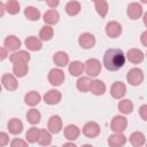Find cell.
<instances>
[{"instance_id": "1", "label": "cell", "mask_w": 147, "mask_h": 147, "mask_svg": "<svg viewBox=\"0 0 147 147\" xmlns=\"http://www.w3.org/2000/svg\"><path fill=\"white\" fill-rule=\"evenodd\" d=\"M125 61H126V55L122 49L109 48L106 51L103 55L102 64L108 71H117L124 67Z\"/></svg>"}, {"instance_id": "2", "label": "cell", "mask_w": 147, "mask_h": 147, "mask_svg": "<svg viewBox=\"0 0 147 147\" xmlns=\"http://www.w3.org/2000/svg\"><path fill=\"white\" fill-rule=\"evenodd\" d=\"M126 80L131 86H139L144 82V71L140 68H132L126 74Z\"/></svg>"}, {"instance_id": "3", "label": "cell", "mask_w": 147, "mask_h": 147, "mask_svg": "<svg viewBox=\"0 0 147 147\" xmlns=\"http://www.w3.org/2000/svg\"><path fill=\"white\" fill-rule=\"evenodd\" d=\"M47 79L51 85L53 86H60L62 85V83L65 79V75L64 71L61 68H53L49 70L48 75H47Z\"/></svg>"}, {"instance_id": "4", "label": "cell", "mask_w": 147, "mask_h": 147, "mask_svg": "<svg viewBox=\"0 0 147 147\" xmlns=\"http://www.w3.org/2000/svg\"><path fill=\"white\" fill-rule=\"evenodd\" d=\"M127 127V119L123 115H116L111 119L110 129L114 133H123Z\"/></svg>"}, {"instance_id": "5", "label": "cell", "mask_w": 147, "mask_h": 147, "mask_svg": "<svg viewBox=\"0 0 147 147\" xmlns=\"http://www.w3.org/2000/svg\"><path fill=\"white\" fill-rule=\"evenodd\" d=\"M85 72L88 77H96L101 72V62L98 59H88L85 63Z\"/></svg>"}, {"instance_id": "6", "label": "cell", "mask_w": 147, "mask_h": 147, "mask_svg": "<svg viewBox=\"0 0 147 147\" xmlns=\"http://www.w3.org/2000/svg\"><path fill=\"white\" fill-rule=\"evenodd\" d=\"M62 129H63L62 118L59 115H52L47 122V130L53 134H57L62 131Z\"/></svg>"}, {"instance_id": "7", "label": "cell", "mask_w": 147, "mask_h": 147, "mask_svg": "<svg viewBox=\"0 0 147 147\" xmlns=\"http://www.w3.org/2000/svg\"><path fill=\"white\" fill-rule=\"evenodd\" d=\"M100 125L96 123V122H93V121H90L87 123H85V125L83 126V134L87 138H96L99 134H100Z\"/></svg>"}, {"instance_id": "8", "label": "cell", "mask_w": 147, "mask_h": 147, "mask_svg": "<svg viewBox=\"0 0 147 147\" xmlns=\"http://www.w3.org/2000/svg\"><path fill=\"white\" fill-rule=\"evenodd\" d=\"M1 84L7 91H15L18 87L17 77L13 74H5L1 77Z\"/></svg>"}, {"instance_id": "9", "label": "cell", "mask_w": 147, "mask_h": 147, "mask_svg": "<svg viewBox=\"0 0 147 147\" xmlns=\"http://www.w3.org/2000/svg\"><path fill=\"white\" fill-rule=\"evenodd\" d=\"M78 44L84 49H91L95 45V37L90 32H84L79 36Z\"/></svg>"}, {"instance_id": "10", "label": "cell", "mask_w": 147, "mask_h": 147, "mask_svg": "<svg viewBox=\"0 0 147 147\" xmlns=\"http://www.w3.org/2000/svg\"><path fill=\"white\" fill-rule=\"evenodd\" d=\"M105 31L109 38H117L122 33V25L116 21H110L107 23Z\"/></svg>"}, {"instance_id": "11", "label": "cell", "mask_w": 147, "mask_h": 147, "mask_svg": "<svg viewBox=\"0 0 147 147\" xmlns=\"http://www.w3.org/2000/svg\"><path fill=\"white\" fill-rule=\"evenodd\" d=\"M126 94V86L123 82H115L110 87V95L114 99L121 100Z\"/></svg>"}, {"instance_id": "12", "label": "cell", "mask_w": 147, "mask_h": 147, "mask_svg": "<svg viewBox=\"0 0 147 147\" xmlns=\"http://www.w3.org/2000/svg\"><path fill=\"white\" fill-rule=\"evenodd\" d=\"M126 14L129 16V18L131 20H138L142 16V6L138 2H131L127 5L126 8Z\"/></svg>"}, {"instance_id": "13", "label": "cell", "mask_w": 147, "mask_h": 147, "mask_svg": "<svg viewBox=\"0 0 147 147\" xmlns=\"http://www.w3.org/2000/svg\"><path fill=\"white\" fill-rule=\"evenodd\" d=\"M62 99V94L60 91L53 88V90H49L48 92L45 93L44 95V101L45 103L49 105V106H54V105H57Z\"/></svg>"}, {"instance_id": "14", "label": "cell", "mask_w": 147, "mask_h": 147, "mask_svg": "<svg viewBox=\"0 0 147 147\" xmlns=\"http://www.w3.org/2000/svg\"><path fill=\"white\" fill-rule=\"evenodd\" d=\"M21 45H22L21 40H20L16 36H13V34L7 36L6 39L3 40V47L7 48L8 52H9V51H10V52H14V53L17 52V49L21 47Z\"/></svg>"}, {"instance_id": "15", "label": "cell", "mask_w": 147, "mask_h": 147, "mask_svg": "<svg viewBox=\"0 0 147 147\" xmlns=\"http://www.w3.org/2000/svg\"><path fill=\"white\" fill-rule=\"evenodd\" d=\"M126 59H127L131 63H133V64H139V63H141V62L144 61L145 54H144L142 51L139 49V48H131V49H129L127 53H126Z\"/></svg>"}, {"instance_id": "16", "label": "cell", "mask_w": 147, "mask_h": 147, "mask_svg": "<svg viewBox=\"0 0 147 147\" xmlns=\"http://www.w3.org/2000/svg\"><path fill=\"white\" fill-rule=\"evenodd\" d=\"M63 134L64 137L69 140V141H74L76 139H78L79 134H80V130L77 125L75 124H68L64 129H63Z\"/></svg>"}, {"instance_id": "17", "label": "cell", "mask_w": 147, "mask_h": 147, "mask_svg": "<svg viewBox=\"0 0 147 147\" xmlns=\"http://www.w3.org/2000/svg\"><path fill=\"white\" fill-rule=\"evenodd\" d=\"M109 147H123L126 144V137L123 133H114L108 137Z\"/></svg>"}, {"instance_id": "18", "label": "cell", "mask_w": 147, "mask_h": 147, "mask_svg": "<svg viewBox=\"0 0 147 147\" xmlns=\"http://www.w3.org/2000/svg\"><path fill=\"white\" fill-rule=\"evenodd\" d=\"M42 20H44V22H45L46 25L52 26V25H54V24H56L59 22L60 14L55 9H48V10L45 11V14L42 16Z\"/></svg>"}, {"instance_id": "19", "label": "cell", "mask_w": 147, "mask_h": 147, "mask_svg": "<svg viewBox=\"0 0 147 147\" xmlns=\"http://www.w3.org/2000/svg\"><path fill=\"white\" fill-rule=\"evenodd\" d=\"M24 44H25V47H26L29 51H31V52L40 51L41 47H42L41 40H40L38 37H34V36L28 37V38L24 40Z\"/></svg>"}, {"instance_id": "20", "label": "cell", "mask_w": 147, "mask_h": 147, "mask_svg": "<svg viewBox=\"0 0 147 147\" xmlns=\"http://www.w3.org/2000/svg\"><path fill=\"white\" fill-rule=\"evenodd\" d=\"M30 60H31V56H30L29 52H26V51H17V52L13 53L9 56V61L13 64L17 63V62H26V63H29Z\"/></svg>"}, {"instance_id": "21", "label": "cell", "mask_w": 147, "mask_h": 147, "mask_svg": "<svg viewBox=\"0 0 147 147\" xmlns=\"http://www.w3.org/2000/svg\"><path fill=\"white\" fill-rule=\"evenodd\" d=\"M7 127H8V131H9L10 134L17 136V134L22 133V131H23V123L21 122V119L14 117V118L9 119V122L7 124Z\"/></svg>"}, {"instance_id": "22", "label": "cell", "mask_w": 147, "mask_h": 147, "mask_svg": "<svg viewBox=\"0 0 147 147\" xmlns=\"http://www.w3.org/2000/svg\"><path fill=\"white\" fill-rule=\"evenodd\" d=\"M53 62L59 68H63L69 64V55L63 51H59L53 55Z\"/></svg>"}, {"instance_id": "23", "label": "cell", "mask_w": 147, "mask_h": 147, "mask_svg": "<svg viewBox=\"0 0 147 147\" xmlns=\"http://www.w3.org/2000/svg\"><path fill=\"white\" fill-rule=\"evenodd\" d=\"M68 70H69V74L74 77H79L84 71H85V65L83 62L80 61H72L69 63V67H68Z\"/></svg>"}, {"instance_id": "24", "label": "cell", "mask_w": 147, "mask_h": 147, "mask_svg": "<svg viewBox=\"0 0 147 147\" xmlns=\"http://www.w3.org/2000/svg\"><path fill=\"white\" fill-rule=\"evenodd\" d=\"M107 91V86L106 84L100 80V79H94L92 80V84H91V88H90V92L94 95H103Z\"/></svg>"}, {"instance_id": "25", "label": "cell", "mask_w": 147, "mask_h": 147, "mask_svg": "<svg viewBox=\"0 0 147 147\" xmlns=\"http://www.w3.org/2000/svg\"><path fill=\"white\" fill-rule=\"evenodd\" d=\"M129 140L131 142V145L133 147H141L146 144V137L142 132L140 131H134L131 133V136L129 137Z\"/></svg>"}, {"instance_id": "26", "label": "cell", "mask_w": 147, "mask_h": 147, "mask_svg": "<svg viewBox=\"0 0 147 147\" xmlns=\"http://www.w3.org/2000/svg\"><path fill=\"white\" fill-rule=\"evenodd\" d=\"M28 72H29V64L26 62H17L13 64V74L16 77L18 78L25 77Z\"/></svg>"}, {"instance_id": "27", "label": "cell", "mask_w": 147, "mask_h": 147, "mask_svg": "<svg viewBox=\"0 0 147 147\" xmlns=\"http://www.w3.org/2000/svg\"><path fill=\"white\" fill-rule=\"evenodd\" d=\"M40 101H41V95L37 91H30L24 95V102L30 107L37 106Z\"/></svg>"}, {"instance_id": "28", "label": "cell", "mask_w": 147, "mask_h": 147, "mask_svg": "<svg viewBox=\"0 0 147 147\" xmlns=\"http://www.w3.org/2000/svg\"><path fill=\"white\" fill-rule=\"evenodd\" d=\"M91 84H92V79L88 76H86V77H79L77 83H76V86H77V90L79 92L86 93V92H90Z\"/></svg>"}, {"instance_id": "29", "label": "cell", "mask_w": 147, "mask_h": 147, "mask_svg": "<svg viewBox=\"0 0 147 147\" xmlns=\"http://www.w3.org/2000/svg\"><path fill=\"white\" fill-rule=\"evenodd\" d=\"M40 11H39V9L38 8H36V7H33V6H28V7H25V9H24V16L29 20V21H38L39 18H40Z\"/></svg>"}, {"instance_id": "30", "label": "cell", "mask_w": 147, "mask_h": 147, "mask_svg": "<svg viewBox=\"0 0 147 147\" xmlns=\"http://www.w3.org/2000/svg\"><path fill=\"white\" fill-rule=\"evenodd\" d=\"M118 110L123 114V115H129L133 111V103L130 99H123L118 102Z\"/></svg>"}, {"instance_id": "31", "label": "cell", "mask_w": 147, "mask_h": 147, "mask_svg": "<svg viewBox=\"0 0 147 147\" xmlns=\"http://www.w3.org/2000/svg\"><path fill=\"white\" fill-rule=\"evenodd\" d=\"M80 9H82V6H80V3L78 1H69L65 5V13L69 16L78 15L80 13Z\"/></svg>"}, {"instance_id": "32", "label": "cell", "mask_w": 147, "mask_h": 147, "mask_svg": "<svg viewBox=\"0 0 147 147\" xmlns=\"http://www.w3.org/2000/svg\"><path fill=\"white\" fill-rule=\"evenodd\" d=\"M52 142V133L46 129H40L38 144L41 146H49Z\"/></svg>"}, {"instance_id": "33", "label": "cell", "mask_w": 147, "mask_h": 147, "mask_svg": "<svg viewBox=\"0 0 147 147\" xmlns=\"http://www.w3.org/2000/svg\"><path fill=\"white\" fill-rule=\"evenodd\" d=\"M94 8H95L96 13L101 17H106V15L108 14V10H109L108 2L105 1V0H96V1H94Z\"/></svg>"}, {"instance_id": "34", "label": "cell", "mask_w": 147, "mask_h": 147, "mask_svg": "<svg viewBox=\"0 0 147 147\" xmlns=\"http://www.w3.org/2000/svg\"><path fill=\"white\" fill-rule=\"evenodd\" d=\"M53 36H54V30L49 25H44L39 31V39L41 41H48L53 38Z\"/></svg>"}, {"instance_id": "35", "label": "cell", "mask_w": 147, "mask_h": 147, "mask_svg": "<svg viewBox=\"0 0 147 147\" xmlns=\"http://www.w3.org/2000/svg\"><path fill=\"white\" fill-rule=\"evenodd\" d=\"M40 119H41V114L39 113V110H37L34 108L28 110V113H26V121L30 124L36 125V124H38L40 122Z\"/></svg>"}, {"instance_id": "36", "label": "cell", "mask_w": 147, "mask_h": 147, "mask_svg": "<svg viewBox=\"0 0 147 147\" xmlns=\"http://www.w3.org/2000/svg\"><path fill=\"white\" fill-rule=\"evenodd\" d=\"M39 132H40V129H37L34 126L30 127L25 134V139L30 144H34V142H38V138H39Z\"/></svg>"}, {"instance_id": "37", "label": "cell", "mask_w": 147, "mask_h": 147, "mask_svg": "<svg viewBox=\"0 0 147 147\" xmlns=\"http://www.w3.org/2000/svg\"><path fill=\"white\" fill-rule=\"evenodd\" d=\"M6 11L10 15H16L20 11V3L16 0H9L6 3Z\"/></svg>"}, {"instance_id": "38", "label": "cell", "mask_w": 147, "mask_h": 147, "mask_svg": "<svg viewBox=\"0 0 147 147\" xmlns=\"http://www.w3.org/2000/svg\"><path fill=\"white\" fill-rule=\"evenodd\" d=\"M10 147H29V146H28V141L20 138H14L10 141Z\"/></svg>"}, {"instance_id": "39", "label": "cell", "mask_w": 147, "mask_h": 147, "mask_svg": "<svg viewBox=\"0 0 147 147\" xmlns=\"http://www.w3.org/2000/svg\"><path fill=\"white\" fill-rule=\"evenodd\" d=\"M9 142V136L6 132L0 133V147H5Z\"/></svg>"}, {"instance_id": "40", "label": "cell", "mask_w": 147, "mask_h": 147, "mask_svg": "<svg viewBox=\"0 0 147 147\" xmlns=\"http://www.w3.org/2000/svg\"><path fill=\"white\" fill-rule=\"evenodd\" d=\"M139 115H140V117L144 121L147 122V103L140 106V108H139Z\"/></svg>"}, {"instance_id": "41", "label": "cell", "mask_w": 147, "mask_h": 147, "mask_svg": "<svg viewBox=\"0 0 147 147\" xmlns=\"http://www.w3.org/2000/svg\"><path fill=\"white\" fill-rule=\"evenodd\" d=\"M59 3H60L59 0H47V1H46V5H47L51 9H55V7H57Z\"/></svg>"}, {"instance_id": "42", "label": "cell", "mask_w": 147, "mask_h": 147, "mask_svg": "<svg viewBox=\"0 0 147 147\" xmlns=\"http://www.w3.org/2000/svg\"><path fill=\"white\" fill-rule=\"evenodd\" d=\"M140 41H141V44H142L144 46L147 47V30L141 33V36H140Z\"/></svg>"}, {"instance_id": "43", "label": "cell", "mask_w": 147, "mask_h": 147, "mask_svg": "<svg viewBox=\"0 0 147 147\" xmlns=\"http://www.w3.org/2000/svg\"><path fill=\"white\" fill-rule=\"evenodd\" d=\"M0 52H1V57H0V60H1V61H3V60L7 57V55H8V49H7V48H5V47H1Z\"/></svg>"}, {"instance_id": "44", "label": "cell", "mask_w": 147, "mask_h": 147, "mask_svg": "<svg viewBox=\"0 0 147 147\" xmlns=\"http://www.w3.org/2000/svg\"><path fill=\"white\" fill-rule=\"evenodd\" d=\"M62 147H77L74 142H71V141H69V142H65V144H63L62 145Z\"/></svg>"}, {"instance_id": "45", "label": "cell", "mask_w": 147, "mask_h": 147, "mask_svg": "<svg viewBox=\"0 0 147 147\" xmlns=\"http://www.w3.org/2000/svg\"><path fill=\"white\" fill-rule=\"evenodd\" d=\"M142 22H144V24H145V26L147 28V11L144 14V16H142Z\"/></svg>"}, {"instance_id": "46", "label": "cell", "mask_w": 147, "mask_h": 147, "mask_svg": "<svg viewBox=\"0 0 147 147\" xmlns=\"http://www.w3.org/2000/svg\"><path fill=\"white\" fill-rule=\"evenodd\" d=\"M82 147H93L92 145H90V144H85V145H83Z\"/></svg>"}, {"instance_id": "47", "label": "cell", "mask_w": 147, "mask_h": 147, "mask_svg": "<svg viewBox=\"0 0 147 147\" xmlns=\"http://www.w3.org/2000/svg\"><path fill=\"white\" fill-rule=\"evenodd\" d=\"M145 145H146V147H147V142H146V144H145Z\"/></svg>"}, {"instance_id": "48", "label": "cell", "mask_w": 147, "mask_h": 147, "mask_svg": "<svg viewBox=\"0 0 147 147\" xmlns=\"http://www.w3.org/2000/svg\"><path fill=\"white\" fill-rule=\"evenodd\" d=\"M146 56H147V52H146Z\"/></svg>"}, {"instance_id": "49", "label": "cell", "mask_w": 147, "mask_h": 147, "mask_svg": "<svg viewBox=\"0 0 147 147\" xmlns=\"http://www.w3.org/2000/svg\"><path fill=\"white\" fill-rule=\"evenodd\" d=\"M52 147H55V146H52Z\"/></svg>"}]
</instances>
